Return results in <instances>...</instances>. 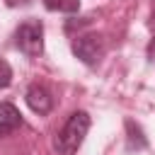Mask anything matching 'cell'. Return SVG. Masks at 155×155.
Returning <instances> with one entry per match:
<instances>
[{"label": "cell", "instance_id": "52a82bcc", "mask_svg": "<svg viewBox=\"0 0 155 155\" xmlns=\"http://www.w3.org/2000/svg\"><path fill=\"white\" fill-rule=\"evenodd\" d=\"M126 128H128V133H131V148H133V145L143 148V145H145V138H140V128L133 126V121H126Z\"/></svg>", "mask_w": 155, "mask_h": 155}, {"label": "cell", "instance_id": "5b68a950", "mask_svg": "<svg viewBox=\"0 0 155 155\" xmlns=\"http://www.w3.org/2000/svg\"><path fill=\"white\" fill-rule=\"evenodd\" d=\"M22 126V114L15 104L10 102H2L0 104V136H7L12 131H17Z\"/></svg>", "mask_w": 155, "mask_h": 155}, {"label": "cell", "instance_id": "ba28073f", "mask_svg": "<svg viewBox=\"0 0 155 155\" xmlns=\"http://www.w3.org/2000/svg\"><path fill=\"white\" fill-rule=\"evenodd\" d=\"M12 82V68L7 61H0V90H5Z\"/></svg>", "mask_w": 155, "mask_h": 155}, {"label": "cell", "instance_id": "277c9868", "mask_svg": "<svg viewBox=\"0 0 155 155\" xmlns=\"http://www.w3.org/2000/svg\"><path fill=\"white\" fill-rule=\"evenodd\" d=\"M27 104H29V109L31 111H36V114H48L51 111V107H53V97H51V92L44 87V85H31L29 90H27Z\"/></svg>", "mask_w": 155, "mask_h": 155}, {"label": "cell", "instance_id": "6da1fadb", "mask_svg": "<svg viewBox=\"0 0 155 155\" xmlns=\"http://www.w3.org/2000/svg\"><path fill=\"white\" fill-rule=\"evenodd\" d=\"M90 131V114L87 111H73L68 116V121L63 124V128L56 133L53 148L58 150V155H75L85 140Z\"/></svg>", "mask_w": 155, "mask_h": 155}, {"label": "cell", "instance_id": "3957f363", "mask_svg": "<svg viewBox=\"0 0 155 155\" xmlns=\"http://www.w3.org/2000/svg\"><path fill=\"white\" fill-rule=\"evenodd\" d=\"M104 48H107V44H104V36L102 34H80V36H75V41H73V53L82 61V63H87V65H94L102 56H104Z\"/></svg>", "mask_w": 155, "mask_h": 155}, {"label": "cell", "instance_id": "8992f818", "mask_svg": "<svg viewBox=\"0 0 155 155\" xmlns=\"http://www.w3.org/2000/svg\"><path fill=\"white\" fill-rule=\"evenodd\" d=\"M44 5L51 12H78L80 0H44Z\"/></svg>", "mask_w": 155, "mask_h": 155}, {"label": "cell", "instance_id": "9c48e42d", "mask_svg": "<svg viewBox=\"0 0 155 155\" xmlns=\"http://www.w3.org/2000/svg\"><path fill=\"white\" fill-rule=\"evenodd\" d=\"M153 51H155V41H153V44H150V53H153Z\"/></svg>", "mask_w": 155, "mask_h": 155}, {"label": "cell", "instance_id": "7a4b0ae2", "mask_svg": "<svg viewBox=\"0 0 155 155\" xmlns=\"http://www.w3.org/2000/svg\"><path fill=\"white\" fill-rule=\"evenodd\" d=\"M15 44L27 56H41V51H44V24L39 19L22 22L15 31Z\"/></svg>", "mask_w": 155, "mask_h": 155}]
</instances>
